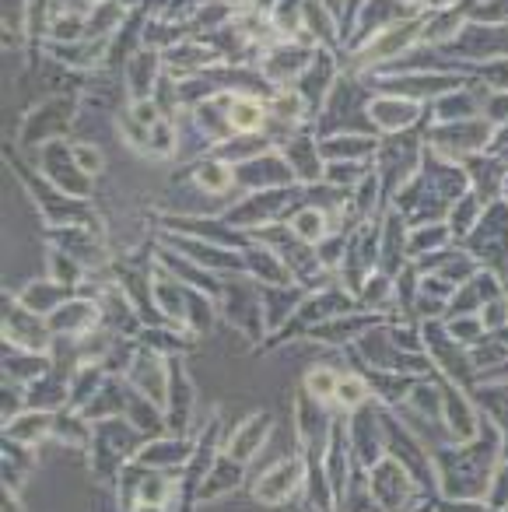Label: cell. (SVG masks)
Instances as JSON below:
<instances>
[{"label":"cell","instance_id":"2","mask_svg":"<svg viewBox=\"0 0 508 512\" xmlns=\"http://www.w3.org/2000/svg\"><path fill=\"white\" fill-rule=\"evenodd\" d=\"M232 123H235L239 130L256 127V123H260V109L249 106V102H235V106H232Z\"/></svg>","mask_w":508,"mask_h":512},{"label":"cell","instance_id":"1","mask_svg":"<svg viewBox=\"0 0 508 512\" xmlns=\"http://www.w3.org/2000/svg\"><path fill=\"white\" fill-rule=\"evenodd\" d=\"M288 477H291V463H281V467H277L274 474L260 484V491H256V495L277 502V498H284V491H288Z\"/></svg>","mask_w":508,"mask_h":512}]
</instances>
